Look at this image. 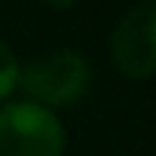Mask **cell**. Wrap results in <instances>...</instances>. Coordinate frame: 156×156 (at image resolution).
<instances>
[{
  "label": "cell",
  "mask_w": 156,
  "mask_h": 156,
  "mask_svg": "<svg viewBox=\"0 0 156 156\" xmlns=\"http://www.w3.org/2000/svg\"><path fill=\"white\" fill-rule=\"evenodd\" d=\"M44 3H49V5H58V8H66V5H71L74 0H44Z\"/></svg>",
  "instance_id": "5"
},
{
  "label": "cell",
  "mask_w": 156,
  "mask_h": 156,
  "mask_svg": "<svg viewBox=\"0 0 156 156\" xmlns=\"http://www.w3.org/2000/svg\"><path fill=\"white\" fill-rule=\"evenodd\" d=\"M112 63L132 80H145L156 71V0L134 3L112 30Z\"/></svg>",
  "instance_id": "3"
},
{
  "label": "cell",
  "mask_w": 156,
  "mask_h": 156,
  "mask_svg": "<svg viewBox=\"0 0 156 156\" xmlns=\"http://www.w3.org/2000/svg\"><path fill=\"white\" fill-rule=\"evenodd\" d=\"M16 85L41 107H66L85 96L90 85V66L77 49H49L19 69Z\"/></svg>",
  "instance_id": "1"
},
{
  "label": "cell",
  "mask_w": 156,
  "mask_h": 156,
  "mask_svg": "<svg viewBox=\"0 0 156 156\" xmlns=\"http://www.w3.org/2000/svg\"><path fill=\"white\" fill-rule=\"evenodd\" d=\"M66 132L49 107L8 101L0 107V156H63Z\"/></svg>",
  "instance_id": "2"
},
{
  "label": "cell",
  "mask_w": 156,
  "mask_h": 156,
  "mask_svg": "<svg viewBox=\"0 0 156 156\" xmlns=\"http://www.w3.org/2000/svg\"><path fill=\"white\" fill-rule=\"evenodd\" d=\"M19 82V60L14 55V49L0 41V99H5Z\"/></svg>",
  "instance_id": "4"
}]
</instances>
